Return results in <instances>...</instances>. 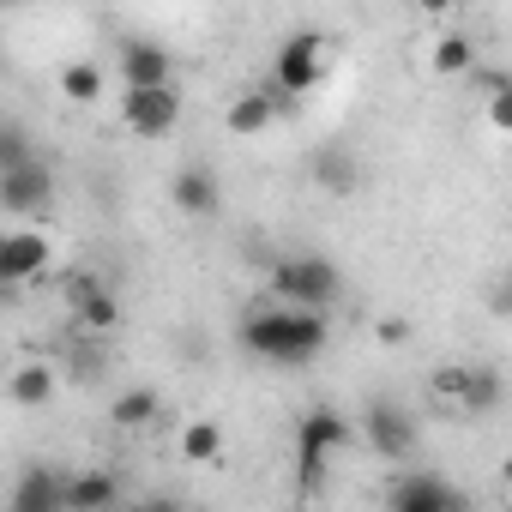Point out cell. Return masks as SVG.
Instances as JSON below:
<instances>
[{"instance_id":"7402d4cb","label":"cell","mask_w":512,"mask_h":512,"mask_svg":"<svg viewBox=\"0 0 512 512\" xmlns=\"http://www.w3.org/2000/svg\"><path fill=\"white\" fill-rule=\"evenodd\" d=\"M500 398H506V380H500L494 368H470V392H464V416H488V410H500Z\"/></svg>"},{"instance_id":"ba28073f","label":"cell","mask_w":512,"mask_h":512,"mask_svg":"<svg viewBox=\"0 0 512 512\" xmlns=\"http://www.w3.org/2000/svg\"><path fill=\"white\" fill-rule=\"evenodd\" d=\"M121 121L139 133V139H163V133H175V121H181V91L169 85V91H127L121 97Z\"/></svg>"},{"instance_id":"83f0119b","label":"cell","mask_w":512,"mask_h":512,"mask_svg":"<svg viewBox=\"0 0 512 512\" xmlns=\"http://www.w3.org/2000/svg\"><path fill=\"white\" fill-rule=\"evenodd\" d=\"M121 512H181V500H169V494H157V500H139V506H121Z\"/></svg>"},{"instance_id":"9c48e42d","label":"cell","mask_w":512,"mask_h":512,"mask_svg":"<svg viewBox=\"0 0 512 512\" xmlns=\"http://www.w3.org/2000/svg\"><path fill=\"white\" fill-rule=\"evenodd\" d=\"M67 302H73V320H79L91 338H103V332H115V326H121V302H115V290H109V284H97V278H73Z\"/></svg>"},{"instance_id":"4316f807","label":"cell","mask_w":512,"mask_h":512,"mask_svg":"<svg viewBox=\"0 0 512 512\" xmlns=\"http://www.w3.org/2000/svg\"><path fill=\"white\" fill-rule=\"evenodd\" d=\"M488 314H500V320H512V272L488 290Z\"/></svg>"},{"instance_id":"d4e9b609","label":"cell","mask_w":512,"mask_h":512,"mask_svg":"<svg viewBox=\"0 0 512 512\" xmlns=\"http://www.w3.org/2000/svg\"><path fill=\"white\" fill-rule=\"evenodd\" d=\"M482 115H488V127H494V133H512V85H506L500 97H488V109H482Z\"/></svg>"},{"instance_id":"8fae6325","label":"cell","mask_w":512,"mask_h":512,"mask_svg":"<svg viewBox=\"0 0 512 512\" xmlns=\"http://www.w3.org/2000/svg\"><path fill=\"white\" fill-rule=\"evenodd\" d=\"M121 79H127V91H169L175 85V61L157 43H127L121 49Z\"/></svg>"},{"instance_id":"44dd1931","label":"cell","mask_w":512,"mask_h":512,"mask_svg":"<svg viewBox=\"0 0 512 512\" xmlns=\"http://www.w3.org/2000/svg\"><path fill=\"white\" fill-rule=\"evenodd\" d=\"M217 452H223V428H217L211 416H199V422L181 428V458H187V464H211Z\"/></svg>"},{"instance_id":"8992f818","label":"cell","mask_w":512,"mask_h":512,"mask_svg":"<svg viewBox=\"0 0 512 512\" xmlns=\"http://www.w3.org/2000/svg\"><path fill=\"white\" fill-rule=\"evenodd\" d=\"M55 260V241L43 229H13V235H0V284H13L25 290L31 278H43Z\"/></svg>"},{"instance_id":"3957f363","label":"cell","mask_w":512,"mask_h":512,"mask_svg":"<svg viewBox=\"0 0 512 512\" xmlns=\"http://www.w3.org/2000/svg\"><path fill=\"white\" fill-rule=\"evenodd\" d=\"M344 278L332 260H320V253H290V260L272 266V296L278 308H308V314H326L338 302Z\"/></svg>"},{"instance_id":"7a4b0ae2","label":"cell","mask_w":512,"mask_h":512,"mask_svg":"<svg viewBox=\"0 0 512 512\" xmlns=\"http://www.w3.org/2000/svg\"><path fill=\"white\" fill-rule=\"evenodd\" d=\"M296 488L302 494H320V482H326V464L356 440V428L338 416V410H308L302 422H296Z\"/></svg>"},{"instance_id":"cb8c5ba5","label":"cell","mask_w":512,"mask_h":512,"mask_svg":"<svg viewBox=\"0 0 512 512\" xmlns=\"http://www.w3.org/2000/svg\"><path fill=\"white\" fill-rule=\"evenodd\" d=\"M19 163H31L25 133H19V127H0V169H19Z\"/></svg>"},{"instance_id":"484cf974","label":"cell","mask_w":512,"mask_h":512,"mask_svg":"<svg viewBox=\"0 0 512 512\" xmlns=\"http://www.w3.org/2000/svg\"><path fill=\"white\" fill-rule=\"evenodd\" d=\"M374 338H380V344H392V350H404V344H410V320H380V326H374Z\"/></svg>"},{"instance_id":"4fadbf2b","label":"cell","mask_w":512,"mask_h":512,"mask_svg":"<svg viewBox=\"0 0 512 512\" xmlns=\"http://www.w3.org/2000/svg\"><path fill=\"white\" fill-rule=\"evenodd\" d=\"M7 512H67V476L55 470H25L13 482V506Z\"/></svg>"},{"instance_id":"f1b7e54d","label":"cell","mask_w":512,"mask_h":512,"mask_svg":"<svg viewBox=\"0 0 512 512\" xmlns=\"http://www.w3.org/2000/svg\"><path fill=\"white\" fill-rule=\"evenodd\" d=\"M494 482H500V494H506V500H512V452H506V458H500V476H494Z\"/></svg>"},{"instance_id":"603a6c76","label":"cell","mask_w":512,"mask_h":512,"mask_svg":"<svg viewBox=\"0 0 512 512\" xmlns=\"http://www.w3.org/2000/svg\"><path fill=\"white\" fill-rule=\"evenodd\" d=\"M428 392H434V404H446V410H464L470 368H464V362H446V368H434V374H428Z\"/></svg>"},{"instance_id":"277c9868","label":"cell","mask_w":512,"mask_h":512,"mask_svg":"<svg viewBox=\"0 0 512 512\" xmlns=\"http://www.w3.org/2000/svg\"><path fill=\"white\" fill-rule=\"evenodd\" d=\"M326 37L320 31H296V37H284V49H278V79H272V91H278V103H296V97H308L314 85H320V73H326Z\"/></svg>"},{"instance_id":"5bb4252c","label":"cell","mask_w":512,"mask_h":512,"mask_svg":"<svg viewBox=\"0 0 512 512\" xmlns=\"http://www.w3.org/2000/svg\"><path fill=\"white\" fill-rule=\"evenodd\" d=\"M278 91H241L229 109H223V127L235 133V139H253V133H266L272 121H278Z\"/></svg>"},{"instance_id":"6da1fadb","label":"cell","mask_w":512,"mask_h":512,"mask_svg":"<svg viewBox=\"0 0 512 512\" xmlns=\"http://www.w3.org/2000/svg\"><path fill=\"white\" fill-rule=\"evenodd\" d=\"M326 338H332L326 314H308V308H260L241 320V350H253L260 362H284V368L314 362Z\"/></svg>"},{"instance_id":"2e32d148","label":"cell","mask_w":512,"mask_h":512,"mask_svg":"<svg viewBox=\"0 0 512 512\" xmlns=\"http://www.w3.org/2000/svg\"><path fill=\"white\" fill-rule=\"evenodd\" d=\"M157 416H163V398H157L151 386H127V392H115V404H109V422H115V428H127V434L151 428Z\"/></svg>"},{"instance_id":"d6986e66","label":"cell","mask_w":512,"mask_h":512,"mask_svg":"<svg viewBox=\"0 0 512 512\" xmlns=\"http://www.w3.org/2000/svg\"><path fill=\"white\" fill-rule=\"evenodd\" d=\"M434 73H440V79H464V73H476V43H470L464 31L434 37Z\"/></svg>"},{"instance_id":"9a60e30c","label":"cell","mask_w":512,"mask_h":512,"mask_svg":"<svg viewBox=\"0 0 512 512\" xmlns=\"http://www.w3.org/2000/svg\"><path fill=\"white\" fill-rule=\"evenodd\" d=\"M115 500H121V476L115 470L67 476V512H115Z\"/></svg>"},{"instance_id":"7c38bea8","label":"cell","mask_w":512,"mask_h":512,"mask_svg":"<svg viewBox=\"0 0 512 512\" xmlns=\"http://www.w3.org/2000/svg\"><path fill=\"white\" fill-rule=\"evenodd\" d=\"M169 199H175V211H187V217H217V205H223V187H217V175H211V169L187 163V169H175V181H169Z\"/></svg>"},{"instance_id":"ac0fdd59","label":"cell","mask_w":512,"mask_h":512,"mask_svg":"<svg viewBox=\"0 0 512 512\" xmlns=\"http://www.w3.org/2000/svg\"><path fill=\"white\" fill-rule=\"evenodd\" d=\"M314 181H320L326 193H356L362 169H356V157H350L344 145H326V151L314 157Z\"/></svg>"},{"instance_id":"5b68a950","label":"cell","mask_w":512,"mask_h":512,"mask_svg":"<svg viewBox=\"0 0 512 512\" xmlns=\"http://www.w3.org/2000/svg\"><path fill=\"white\" fill-rule=\"evenodd\" d=\"M386 512H470V500L440 470H410L386 488Z\"/></svg>"},{"instance_id":"30bf717a","label":"cell","mask_w":512,"mask_h":512,"mask_svg":"<svg viewBox=\"0 0 512 512\" xmlns=\"http://www.w3.org/2000/svg\"><path fill=\"white\" fill-rule=\"evenodd\" d=\"M49 193H55V175L37 157L19 169H0V205L7 211H37V205H49Z\"/></svg>"},{"instance_id":"ffe728a7","label":"cell","mask_w":512,"mask_h":512,"mask_svg":"<svg viewBox=\"0 0 512 512\" xmlns=\"http://www.w3.org/2000/svg\"><path fill=\"white\" fill-rule=\"evenodd\" d=\"M61 97L79 103V109L97 103V97H103V67H97V61H73V67H61Z\"/></svg>"},{"instance_id":"52a82bcc","label":"cell","mask_w":512,"mask_h":512,"mask_svg":"<svg viewBox=\"0 0 512 512\" xmlns=\"http://www.w3.org/2000/svg\"><path fill=\"white\" fill-rule=\"evenodd\" d=\"M362 434H368V446H374L380 458H410V452H416V422H410V410L392 404V398H374V404H368Z\"/></svg>"},{"instance_id":"e0dca14e","label":"cell","mask_w":512,"mask_h":512,"mask_svg":"<svg viewBox=\"0 0 512 512\" xmlns=\"http://www.w3.org/2000/svg\"><path fill=\"white\" fill-rule=\"evenodd\" d=\"M7 398H13L19 410H43V404L55 398V368H49V362H25V368H13Z\"/></svg>"}]
</instances>
